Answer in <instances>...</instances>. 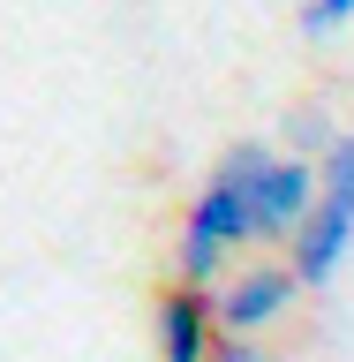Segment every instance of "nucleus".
I'll return each mask as SVG.
<instances>
[{
    "label": "nucleus",
    "mask_w": 354,
    "mask_h": 362,
    "mask_svg": "<svg viewBox=\"0 0 354 362\" xmlns=\"http://www.w3.org/2000/svg\"><path fill=\"white\" fill-rule=\"evenodd\" d=\"M271 166L264 144H234L226 151V166L211 181H203L196 211H189V226H181V287H211L226 272V257L242 242H256V211H249V189H256V174Z\"/></svg>",
    "instance_id": "1"
},
{
    "label": "nucleus",
    "mask_w": 354,
    "mask_h": 362,
    "mask_svg": "<svg viewBox=\"0 0 354 362\" xmlns=\"http://www.w3.org/2000/svg\"><path fill=\"white\" fill-rule=\"evenodd\" d=\"M317 197H324L317 166H302V158H271L264 174H256V189H249V211H256V242H294V234L309 226Z\"/></svg>",
    "instance_id": "2"
},
{
    "label": "nucleus",
    "mask_w": 354,
    "mask_h": 362,
    "mask_svg": "<svg viewBox=\"0 0 354 362\" xmlns=\"http://www.w3.org/2000/svg\"><path fill=\"white\" fill-rule=\"evenodd\" d=\"M294 294H302L294 264H249L242 279L219 294V332L226 339H256L264 325H279V317L294 310Z\"/></svg>",
    "instance_id": "3"
},
{
    "label": "nucleus",
    "mask_w": 354,
    "mask_h": 362,
    "mask_svg": "<svg viewBox=\"0 0 354 362\" xmlns=\"http://www.w3.org/2000/svg\"><path fill=\"white\" fill-rule=\"evenodd\" d=\"M219 355V302L196 287H166L158 302V362H211Z\"/></svg>",
    "instance_id": "4"
},
{
    "label": "nucleus",
    "mask_w": 354,
    "mask_h": 362,
    "mask_svg": "<svg viewBox=\"0 0 354 362\" xmlns=\"http://www.w3.org/2000/svg\"><path fill=\"white\" fill-rule=\"evenodd\" d=\"M347 242H354V219L332 197H317L309 226L294 234V279H302V287H324V279L339 272V257H347Z\"/></svg>",
    "instance_id": "5"
},
{
    "label": "nucleus",
    "mask_w": 354,
    "mask_h": 362,
    "mask_svg": "<svg viewBox=\"0 0 354 362\" xmlns=\"http://www.w3.org/2000/svg\"><path fill=\"white\" fill-rule=\"evenodd\" d=\"M317 181H324V197H332L339 211L354 219V136H339L332 151H324V166H317Z\"/></svg>",
    "instance_id": "6"
},
{
    "label": "nucleus",
    "mask_w": 354,
    "mask_h": 362,
    "mask_svg": "<svg viewBox=\"0 0 354 362\" xmlns=\"http://www.w3.org/2000/svg\"><path fill=\"white\" fill-rule=\"evenodd\" d=\"M347 16H354V0H302V30H317V38H324V30H339Z\"/></svg>",
    "instance_id": "7"
},
{
    "label": "nucleus",
    "mask_w": 354,
    "mask_h": 362,
    "mask_svg": "<svg viewBox=\"0 0 354 362\" xmlns=\"http://www.w3.org/2000/svg\"><path fill=\"white\" fill-rule=\"evenodd\" d=\"M211 362H264V347H256V339H226V332H219V355H211Z\"/></svg>",
    "instance_id": "8"
}]
</instances>
